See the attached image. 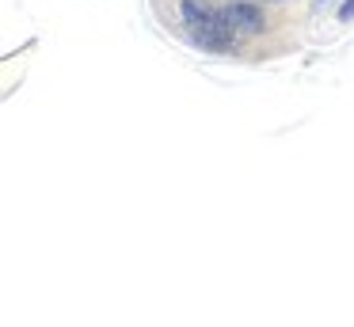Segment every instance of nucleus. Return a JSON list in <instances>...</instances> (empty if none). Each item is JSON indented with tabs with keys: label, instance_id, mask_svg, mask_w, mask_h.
I'll return each instance as SVG.
<instances>
[{
	"label": "nucleus",
	"instance_id": "1",
	"mask_svg": "<svg viewBox=\"0 0 354 327\" xmlns=\"http://www.w3.org/2000/svg\"><path fill=\"white\" fill-rule=\"evenodd\" d=\"M183 15H187V23H191V30H194V42H202L206 50H229V46L240 38L236 27L229 23V12L209 15L206 8H198L194 0H183Z\"/></svg>",
	"mask_w": 354,
	"mask_h": 327
},
{
	"label": "nucleus",
	"instance_id": "2",
	"mask_svg": "<svg viewBox=\"0 0 354 327\" xmlns=\"http://www.w3.org/2000/svg\"><path fill=\"white\" fill-rule=\"evenodd\" d=\"M229 23L236 27V35H255L263 27V12L255 4H232L229 8Z\"/></svg>",
	"mask_w": 354,
	"mask_h": 327
},
{
	"label": "nucleus",
	"instance_id": "3",
	"mask_svg": "<svg viewBox=\"0 0 354 327\" xmlns=\"http://www.w3.org/2000/svg\"><path fill=\"white\" fill-rule=\"evenodd\" d=\"M351 15H354V0H346V4L339 8V19H351Z\"/></svg>",
	"mask_w": 354,
	"mask_h": 327
},
{
	"label": "nucleus",
	"instance_id": "4",
	"mask_svg": "<svg viewBox=\"0 0 354 327\" xmlns=\"http://www.w3.org/2000/svg\"><path fill=\"white\" fill-rule=\"evenodd\" d=\"M313 4H316V8H328V4H331V0H313Z\"/></svg>",
	"mask_w": 354,
	"mask_h": 327
}]
</instances>
